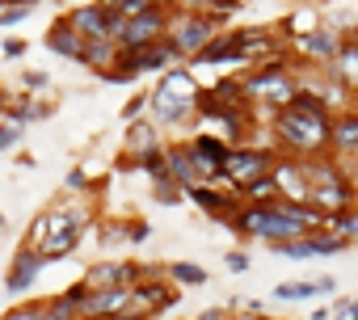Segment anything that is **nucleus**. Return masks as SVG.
I'll return each instance as SVG.
<instances>
[{"label":"nucleus","instance_id":"obj_1","mask_svg":"<svg viewBox=\"0 0 358 320\" xmlns=\"http://www.w3.org/2000/svg\"><path fill=\"white\" fill-rule=\"evenodd\" d=\"M329 126H333V110L320 97H312V93H295L270 118L278 156H295V160L329 156Z\"/></svg>","mask_w":358,"mask_h":320},{"label":"nucleus","instance_id":"obj_2","mask_svg":"<svg viewBox=\"0 0 358 320\" xmlns=\"http://www.w3.org/2000/svg\"><path fill=\"white\" fill-rule=\"evenodd\" d=\"M224 224L245 236V240H266L270 249L282 245V240H299L308 232L320 228V215L308 207V203H270V207H253V203H236Z\"/></svg>","mask_w":358,"mask_h":320},{"label":"nucleus","instance_id":"obj_3","mask_svg":"<svg viewBox=\"0 0 358 320\" xmlns=\"http://www.w3.org/2000/svg\"><path fill=\"white\" fill-rule=\"evenodd\" d=\"M287 68H291L287 55H274V59L253 64L249 76H241V85H245V101H249V114H262V110H266V118H274V114L299 93V80H295Z\"/></svg>","mask_w":358,"mask_h":320},{"label":"nucleus","instance_id":"obj_4","mask_svg":"<svg viewBox=\"0 0 358 320\" xmlns=\"http://www.w3.org/2000/svg\"><path fill=\"white\" fill-rule=\"evenodd\" d=\"M228 17L224 13H182V9H169V34L164 43L173 47L177 64H190L215 34H224Z\"/></svg>","mask_w":358,"mask_h":320},{"label":"nucleus","instance_id":"obj_5","mask_svg":"<svg viewBox=\"0 0 358 320\" xmlns=\"http://www.w3.org/2000/svg\"><path fill=\"white\" fill-rule=\"evenodd\" d=\"M274 165H278V147L236 143V147H232V156H228V165H224V173H220V186L236 194L241 186H249V182H257V177H270V173H274Z\"/></svg>","mask_w":358,"mask_h":320},{"label":"nucleus","instance_id":"obj_6","mask_svg":"<svg viewBox=\"0 0 358 320\" xmlns=\"http://www.w3.org/2000/svg\"><path fill=\"white\" fill-rule=\"evenodd\" d=\"M47 215H51V236H47V245H43V257H47V261H59V257H68V253L80 245V236L89 232L93 211L80 207V203H68V207H51Z\"/></svg>","mask_w":358,"mask_h":320},{"label":"nucleus","instance_id":"obj_7","mask_svg":"<svg viewBox=\"0 0 358 320\" xmlns=\"http://www.w3.org/2000/svg\"><path fill=\"white\" fill-rule=\"evenodd\" d=\"M164 34H169V9L164 5H152V9H143L135 17H122L114 43L118 47H148V43H160Z\"/></svg>","mask_w":358,"mask_h":320},{"label":"nucleus","instance_id":"obj_8","mask_svg":"<svg viewBox=\"0 0 358 320\" xmlns=\"http://www.w3.org/2000/svg\"><path fill=\"white\" fill-rule=\"evenodd\" d=\"M341 34L333 30V26H316V30H303V34H295L287 47H291V55L299 59V64H312V68H329L333 64V55L341 51Z\"/></svg>","mask_w":358,"mask_h":320},{"label":"nucleus","instance_id":"obj_9","mask_svg":"<svg viewBox=\"0 0 358 320\" xmlns=\"http://www.w3.org/2000/svg\"><path fill=\"white\" fill-rule=\"evenodd\" d=\"M190 156H194V165H199V177L203 186H215L224 165H228V156H232V143L224 135H207V131H194L190 139Z\"/></svg>","mask_w":358,"mask_h":320},{"label":"nucleus","instance_id":"obj_10","mask_svg":"<svg viewBox=\"0 0 358 320\" xmlns=\"http://www.w3.org/2000/svg\"><path fill=\"white\" fill-rule=\"evenodd\" d=\"M64 22H68L85 43H93V38H114L118 26H122V17H118V13H106L101 5H80V9H72Z\"/></svg>","mask_w":358,"mask_h":320},{"label":"nucleus","instance_id":"obj_11","mask_svg":"<svg viewBox=\"0 0 358 320\" xmlns=\"http://www.w3.org/2000/svg\"><path fill=\"white\" fill-rule=\"evenodd\" d=\"M274 186H278V198L282 203H308V190H312V182H308V169H303V160H295V156H278V165H274Z\"/></svg>","mask_w":358,"mask_h":320},{"label":"nucleus","instance_id":"obj_12","mask_svg":"<svg viewBox=\"0 0 358 320\" xmlns=\"http://www.w3.org/2000/svg\"><path fill=\"white\" fill-rule=\"evenodd\" d=\"M139 278H143V266H135V261H97L85 274V286L89 291H110V286H135Z\"/></svg>","mask_w":358,"mask_h":320},{"label":"nucleus","instance_id":"obj_13","mask_svg":"<svg viewBox=\"0 0 358 320\" xmlns=\"http://www.w3.org/2000/svg\"><path fill=\"white\" fill-rule=\"evenodd\" d=\"M148 110H152V122L164 131V126H182L186 118H194V101L186 97H173L164 89H152L148 93Z\"/></svg>","mask_w":358,"mask_h":320},{"label":"nucleus","instance_id":"obj_14","mask_svg":"<svg viewBox=\"0 0 358 320\" xmlns=\"http://www.w3.org/2000/svg\"><path fill=\"white\" fill-rule=\"evenodd\" d=\"M43 266H47V257H43L38 249H17V253H13V266H9V278H5V286H9L13 295H26V291L38 282Z\"/></svg>","mask_w":358,"mask_h":320},{"label":"nucleus","instance_id":"obj_15","mask_svg":"<svg viewBox=\"0 0 358 320\" xmlns=\"http://www.w3.org/2000/svg\"><path fill=\"white\" fill-rule=\"evenodd\" d=\"M329 156H333V160L358 156V122H354V110H350V106L333 114V126H329Z\"/></svg>","mask_w":358,"mask_h":320},{"label":"nucleus","instance_id":"obj_16","mask_svg":"<svg viewBox=\"0 0 358 320\" xmlns=\"http://www.w3.org/2000/svg\"><path fill=\"white\" fill-rule=\"evenodd\" d=\"M164 169H169V182L173 186H203L199 177V165H194V156H190V143H164Z\"/></svg>","mask_w":358,"mask_h":320},{"label":"nucleus","instance_id":"obj_17","mask_svg":"<svg viewBox=\"0 0 358 320\" xmlns=\"http://www.w3.org/2000/svg\"><path fill=\"white\" fill-rule=\"evenodd\" d=\"M182 198H190L194 207H203L207 215H215V219H224L241 198L232 194V190H224V186H186L182 190Z\"/></svg>","mask_w":358,"mask_h":320},{"label":"nucleus","instance_id":"obj_18","mask_svg":"<svg viewBox=\"0 0 358 320\" xmlns=\"http://www.w3.org/2000/svg\"><path fill=\"white\" fill-rule=\"evenodd\" d=\"M324 72H329V76H333V80H337L354 101H358V43H354V38H345V43H341V51L333 55V64H329Z\"/></svg>","mask_w":358,"mask_h":320},{"label":"nucleus","instance_id":"obj_19","mask_svg":"<svg viewBox=\"0 0 358 320\" xmlns=\"http://www.w3.org/2000/svg\"><path fill=\"white\" fill-rule=\"evenodd\" d=\"M43 43H47V51H51V55L72 59V64H85V38H80V34H76L64 17L47 30V38H43Z\"/></svg>","mask_w":358,"mask_h":320},{"label":"nucleus","instance_id":"obj_20","mask_svg":"<svg viewBox=\"0 0 358 320\" xmlns=\"http://www.w3.org/2000/svg\"><path fill=\"white\" fill-rule=\"evenodd\" d=\"M156 89H164V93H173V97L194 101V97H199V76H194L186 64H173V68L160 72V85H156Z\"/></svg>","mask_w":358,"mask_h":320},{"label":"nucleus","instance_id":"obj_21","mask_svg":"<svg viewBox=\"0 0 358 320\" xmlns=\"http://www.w3.org/2000/svg\"><path fill=\"white\" fill-rule=\"evenodd\" d=\"M127 147H131V156L152 152V147H164L160 126H156L152 118H135V122H127Z\"/></svg>","mask_w":358,"mask_h":320},{"label":"nucleus","instance_id":"obj_22","mask_svg":"<svg viewBox=\"0 0 358 320\" xmlns=\"http://www.w3.org/2000/svg\"><path fill=\"white\" fill-rule=\"evenodd\" d=\"M114 59H118V43H114V38H93V43H85V68H93L97 76H106V72L114 68Z\"/></svg>","mask_w":358,"mask_h":320},{"label":"nucleus","instance_id":"obj_23","mask_svg":"<svg viewBox=\"0 0 358 320\" xmlns=\"http://www.w3.org/2000/svg\"><path fill=\"white\" fill-rule=\"evenodd\" d=\"M211 101H220V106H232V110H249V101H245V85H241V76H224V80H215V85H207L203 89Z\"/></svg>","mask_w":358,"mask_h":320},{"label":"nucleus","instance_id":"obj_24","mask_svg":"<svg viewBox=\"0 0 358 320\" xmlns=\"http://www.w3.org/2000/svg\"><path fill=\"white\" fill-rule=\"evenodd\" d=\"M236 198H241V203H253V207H270V203H282V198H278V186H274V177H257V182L241 186V190H236Z\"/></svg>","mask_w":358,"mask_h":320},{"label":"nucleus","instance_id":"obj_25","mask_svg":"<svg viewBox=\"0 0 358 320\" xmlns=\"http://www.w3.org/2000/svg\"><path fill=\"white\" fill-rule=\"evenodd\" d=\"M164 274H169L173 282H182V286H207V282H211V274H207L203 266H194V261H173Z\"/></svg>","mask_w":358,"mask_h":320},{"label":"nucleus","instance_id":"obj_26","mask_svg":"<svg viewBox=\"0 0 358 320\" xmlns=\"http://www.w3.org/2000/svg\"><path fill=\"white\" fill-rule=\"evenodd\" d=\"M308 240H312V253H316V257H333V253H345V249H350L345 236H333V232H324V228L308 232Z\"/></svg>","mask_w":358,"mask_h":320},{"label":"nucleus","instance_id":"obj_27","mask_svg":"<svg viewBox=\"0 0 358 320\" xmlns=\"http://www.w3.org/2000/svg\"><path fill=\"white\" fill-rule=\"evenodd\" d=\"M274 299H282V303L316 299V278H312V282H278V286H274Z\"/></svg>","mask_w":358,"mask_h":320},{"label":"nucleus","instance_id":"obj_28","mask_svg":"<svg viewBox=\"0 0 358 320\" xmlns=\"http://www.w3.org/2000/svg\"><path fill=\"white\" fill-rule=\"evenodd\" d=\"M274 253L287 257V261H308V257H316L308 236H299V240H282V245H274Z\"/></svg>","mask_w":358,"mask_h":320},{"label":"nucleus","instance_id":"obj_29","mask_svg":"<svg viewBox=\"0 0 358 320\" xmlns=\"http://www.w3.org/2000/svg\"><path fill=\"white\" fill-rule=\"evenodd\" d=\"M47 236H51V215L43 211V215L34 219V228L26 232V245H22V249H38V253H43V245H47Z\"/></svg>","mask_w":358,"mask_h":320},{"label":"nucleus","instance_id":"obj_30","mask_svg":"<svg viewBox=\"0 0 358 320\" xmlns=\"http://www.w3.org/2000/svg\"><path fill=\"white\" fill-rule=\"evenodd\" d=\"M43 320H80V316H76L59 295H51V299H43Z\"/></svg>","mask_w":358,"mask_h":320},{"label":"nucleus","instance_id":"obj_31","mask_svg":"<svg viewBox=\"0 0 358 320\" xmlns=\"http://www.w3.org/2000/svg\"><path fill=\"white\" fill-rule=\"evenodd\" d=\"M26 17H30V5H0V30H13Z\"/></svg>","mask_w":358,"mask_h":320},{"label":"nucleus","instance_id":"obj_32","mask_svg":"<svg viewBox=\"0 0 358 320\" xmlns=\"http://www.w3.org/2000/svg\"><path fill=\"white\" fill-rule=\"evenodd\" d=\"M152 198L173 207V203H182V186H173V182H152Z\"/></svg>","mask_w":358,"mask_h":320},{"label":"nucleus","instance_id":"obj_33","mask_svg":"<svg viewBox=\"0 0 358 320\" xmlns=\"http://www.w3.org/2000/svg\"><path fill=\"white\" fill-rule=\"evenodd\" d=\"M47 85H51V76H47L43 68H34V72H26V76H22V93H30V97H34V93H43Z\"/></svg>","mask_w":358,"mask_h":320},{"label":"nucleus","instance_id":"obj_34","mask_svg":"<svg viewBox=\"0 0 358 320\" xmlns=\"http://www.w3.org/2000/svg\"><path fill=\"white\" fill-rule=\"evenodd\" d=\"M324 320H358V299H341V303H333V312H324Z\"/></svg>","mask_w":358,"mask_h":320},{"label":"nucleus","instance_id":"obj_35","mask_svg":"<svg viewBox=\"0 0 358 320\" xmlns=\"http://www.w3.org/2000/svg\"><path fill=\"white\" fill-rule=\"evenodd\" d=\"M0 320H43V303H22V307L5 312Z\"/></svg>","mask_w":358,"mask_h":320},{"label":"nucleus","instance_id":"obj_36","mask_svg":"<svg viewBox=\"0 0 358 320\" xmlns=\"http://www.w3.org/2000/svg\"><path fill=\"white\" fill-rule=\"evenodd\" d=\"M139 110H148V93H135V97L122 106V118H127V122H135V118H139Z\"/></svg>","mask_w":358,"mask_h":320},{"label":"nucleus","instance_id":"obj_37","mask_svg":"<svg viewBox=\"0 0 358 320\" xmlns=\"http://www.w3.org/2000/svg\"><path fill=\"white\" fill-rule=\"evenodd\" d=\"M68 190H72V194L93 190V186H89V173H85V169H72V173H68Z\"/></svg>","mask_w":358,"mask_h":320},{"label":"nucleus","instance_id":"obj_38","mask_svg":"<svg viewBox=\"0 0 358 320\" xmlns=\"http://www.w3.org/2000/svg\"><path fill=\"white\" fill-rule=\"evenodd\" d=\"M341 165V173H345V182H350V190L358 194V156H350V160H337Z\"/></svg>","mask_w":358,"mask_h":320},{"label":"nucleus","instance_id":"obj_39","mask_svg":"<svg viewBox=\"0 0 358 320\" xmlns=\"http://www.w3.org/2000/svg\"><path fill=\"white\" fill-rule=\"evenodd\" d=\"M22 139V126L17 122H9V126H0V152H5V147H13Z\"/></svg>","mask_w":358,"mask_h":320},{"label":"nucleus","instance_id":"obj_40","mask_svg":"<svg viewBox=\"0 0 358 320\" xmlns=\"http://www.w3.org/2000/svg\"><path fill=\"white\" fill-rule=\"evenodd\" d=\"M26 51H30V47H26V43H22V38H9V43H5V47H0V55H5V59H22V55H26Z\"/></svg>","mask_w":358,"mask_h":320},{"label":"nucleus","instance_id":"obj_41","mask_svg":"<svg viewBox=\"0 0 358 320\" xmlns=\"http://www.w3.org/2000/svg\"><path fill=\"white\" fill-rule=\"evenodd\" d=\"M224 261H228V270H232V274H245V270H249V257H245V253H228Z\"/></svg>","mask_w":358,"mask_h":320},{"label":"nucleus","instance_id":"obj_42","mask_svg":"<svg viewBox=\"0 0 358 320\" xmlns=\"http://www.w3.org/2000/svg\"><path fill=\"white\" fill-rule=\"evenodd\" d=\"M333 291H337V278H329V274L316 278V295H333Z\"/></svg>","mask_w":358,"mask_h":320},{"label":"nucleus","instance_id":"obj_43","mask_svg":"<svg viewBox=\"0 0 358 320\" xmlns=\"http://www.w3.org/2000/svg\"><path fill=\"white\" fill-rule=\"evenodd\" d=\"M199 320H236V316H232V312H224V307H211V312H203Z\"/></svg>","mask_w":358,"mask_h":320},{"label":"nucleus","instance_id":"obj_44","mask_svg":"<svg viewBox=\"0 0 358 320\" xmlns=\"http://www.w3.org/2000/svg\"><path fill=\"white\" fill-rule=\"evenodd\" d=\"M127 236H131V240H148V224H131Z\"/></svg>","mask_w":358,"mask_h":320},{"label":"nucleus","instance_id":"obj_45","mask_svg":"<svg viewBox=\"0 0 358 320\" xmlns=\"http://www.w3.org/2000/svg\"><path fill=\"white\" fill-rule=\"evenodd\" d=\"M5 5H30V9H34V5H38V0H5Z\"/></svg>","mask_w":358,"mask_h":320},{"label":"nucleus","instance_id":"obj_46","mask_svg":"<svg viewBox=\"0 0 358 320\" xmlns=\"http://www.w3.org/2000/svg\"><path fill=\"white\" fill-rule=\"evenodd\" d=\"M350 110H354V122H358V101H354V106H350Z\"/></svg>","mask_w":358,"mask_h":320},{"label":"nucleus","instance_id":"obj_47","mask_svg":"<svg viewBox=\"0 0 358 320\" xmlns=\"http://www.w3.org/2000/svg\"><path fill=\"white\" fill-rule=\"evenodd\" d=\"M0 232H5V215H0Z\"/></svg>","mask_w":358,"mask_h":320},{"label":"nucleus","instance_id":"obj_48","mask_svg":"<svg viewBox=\"0 0 358 320\" xmlns=\"http://www.w3.org/2000/svg\"><path fill=\"white\" fill-rule=\"evenodd\" d=\"M350 38H354V43H358V30H354V34H350Z\"/></svg>","mask_w":358,"mask_h":320}]
</instances>
